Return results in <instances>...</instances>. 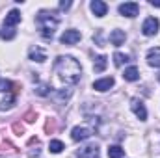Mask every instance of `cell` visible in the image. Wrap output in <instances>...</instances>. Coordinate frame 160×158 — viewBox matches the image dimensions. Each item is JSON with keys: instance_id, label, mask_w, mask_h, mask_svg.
<instances>
[{"instance_id": "cell-1", "label": "cell", "mask_w": 160, "mask_h": 158, "mask_svg": "<svg viewBox=\"0 0 160 158\" xmlns=\"http://www.w3.org/2000/svg\"><path fill=\"white\" fill-rule=\"evenodd\" d=\"M54 75L63 86H75L80 80L82 67L73 56H58L54 60Z\"/></svg>"}, {"instance_id": "cell-2", "label": "cell", "mask_w": 160, "mask_h": 158, "mask_svg": "<svg viewBox=\"0 0 160 158\" xmlns=\"http://www.w3.org/2000/svg\"><path fill=\"white\" fill-rule=\"evenodd\" d=\"M36 24H38V30L43 36V39H52V36H54V32H56V28L60 24V17H58L56 11L43 9L36 17Z\"/></svg>"}, {"instance_id": "cell-3", "label": "cell", "mask_w": 160, "mask_h": 158, "mask_svg": "<svg viewBox=\"0 0 160 158\" xmlns=\"http://www.w3.org/2000/svg\"><path fill=\"white\" fill-rule=\"evenodd\" d=\"M158 28H160V22H158V19H155V17H147V19L143 21V24H142V32H143V36H147V37L157 36V34H158Z\"/></svg>"}, {"instance_id": "cell-4", "label": "cell", "mask_w": 160, "mask_h": 158, "mask_svg": "<svg viewBox=\"0 0 160 158\" xmlns=\"http://www.w3.org/2000/svg\"><path fill=\"white\" fill-rule=\"evenodd\" d=\"M130 108H132V112L136 114V117L140 119V121H145V119H147L145 104H143L140 99H132V101H130Z\"/></svg>"}, {"instance_id": "cell-5", "label": "cell", "mask_w": 160, "mask_h": 158, "mask_svg": "<svg viewBox=\"0 0 160 158\" xmlns=\"http://www.w3.org/2000/svg\"><path fill=\"white\" fill-rule=\"evenodd\" d=\"M82 39V34H80L78 30H65L63 34H62V37L60 41L63 43V45H75V43H78Z\"/></svg>"}, {"instance_id": "cell-6", "label": "cell", "mask_w": 160, "mask_h": 158, "mask_svg": "<svg viewBox=\"0 0 160 158\" xmlns=\"http://www.w3.org/2000/svg\"><path fill=\"white\" fill-rule=\"evenodd\" d=\"M91 136V128H88V126H75L73 130H71V138L75 140V141H84V140H88Z\"/></svg>"}, {"instance_id": "cell-7", "label": "cell", "mask_w": 160, "mask_h": 158, "mask_svg": "<svg viewBox=\"0 0 160 158\" xmlns=\"http://www.w3.org/2000/svg\"><path fill=\"white\" fill-rule=\"evenodd\" d=\"M138 4L136 2H125V4H121L119 6V13L123 17H136L138 15Z\"/></svg>"}, {"instance_id": "cell-8", "label": "cell", "mask_w": 160, "mask_h": 158, "mask_svg": "<svg viewBox=\"0 0 160 158\" xmlns=\"http://www.w3.org/2000/svg\"><path fill=\"white\" fill-rule=\"evenodd\" d=\"M28 56H30V60H32V62H39V63H43V62L47 60V52H45L41 47H38V45L30 47V50H28Z\"/></svg>"}, {"instance_id": "cell-9", "label": "cell", "mask_w": 160, "mask_h": 158, "mask_svg": "<svg viewBox=\"0 0 160 158\" xmlns=\"http://www.w3.org/2000/svg\"><path fill=\"white\" fill-rule=\"evenodd\" d=\"M78 158H99V147L97 145H86V147H80Z\"/></svg>"}, {"instance_id": "cell-10", "label": "cell", "mask_w": 160, "mask_h": 158, "mask_svg": "<svg viewBox=\"0 0 160 158\" xmlns=\"http://www.w3.org/2000/svg\"><path fill=\"white\" fill-rule=\"evenodd\" d=\"M21 22V11L17 9H11L8 15H6V21H4V28H13L15 24Z\"/></svg>"}, {"instance_id": "cell-11", "label": "cell", "mask_w": 160, "mask_h": 158, "mask_svg": "<svg viewBox=\"0 0 160 158\" xmlns=\"http://www.w3.org/2000/svg\"><path fill=\"white\" fill-rule=\"evenodd\" d=\"M147 63L151 67H160V47H153L147 52Z\"/></svg>"}, {"instance_id": "cell-12", "label": "cell", "mask_w": 160, "mask_h": 158, "mask_svg": "<svg viewBox=\"0 0 160 158\" xmlns=\"http://www.w3.org/2000/svg\"><path fill=\"white\" fill-rule=\"evenodd\" d=\"M89 7H91V11L95 13V17H104L106 11H108V6H106L104 2H101V0H93V2L89 4Z\"/></svg>"}, {"instance_id": "cell-13", "label": "cell", "mask_w": 160, "mask_h": 158, "mask_svg": "<svg viewBox=\"0 0 160 158\" xmlns=\"http://www.w3.org/2000/svg\"><path fill=\"white\" fill-rule=\"evenodd\" d=\"M112 86H114V78L112 77H106V78H101V80L93 82V89H97V91H108Z\"/></svg>"}, {"instance_id": "cell-14", "label": "cell", "mask_w": 160, "mask_h": 158, "mask_svg": "<svg viewBox=\"0 0 160 158\" xmlns=\"http://www.w3.org/2000/svg\"><path fill=\"white\" fill-rule=\"evenodd\" d=\"M125 39H127V36H125L123 30H114V32L110 34V43L116 45V47H121V45L125 43Z\"/></svg>"}, {"instance_id": "cell-15", "label": "cell", "mask_w": 160, "mask_h": 158, "mask_svg": "<svg viewBox=\"0 0 160 158\" xmlns=\"http://www.w3.org/2000/svg\"><path fill=\"white\" fill-rule=\"evenodd\" d=\"M123 78L128 80V82H136V80L140 78V71H138L136 67H128V69H125Z\"/></svg>"}, {"instance_id": "cell-16", "label": "cell", "mask_w": 160, "mask_h": 158, "mask_svg": "<svg viewBox=\"0 0 160 158\" xmlns=\"http://www.w3.org/2000/svg\"><path fill=\"white\" fill-rule=\"evenodd\" d=\"M106 60H108L106 56H97V58H95V63H93L95 73H102V71L106 69V63H108Z\"/></svg>"}, {"instance_id": "cell-17", "label": "cell", "mask_w": 160, "mask_h": 158, "mask_svg": "<svg viewBox=\"0 0 160 158\" xmlns=\"http://www.w3.org/2000/svg\"><path fill=\"white\" fill-rule=\"evenodd\" d=\"M63 149H65V147H63V143H62L60 140H50V143H48V151H50V153L60 155Z\"/></svg>"}, {"instance_id": "cell-18", "label": "cell", "mask_w": 160, "mask_h": 158, "mask_svg": "<svg viewBox=\"0 0 160 158\" xmlns=\"http://www.w3.org/2000/svg\"><path fill=\"white\" fill-rule=\"evenodd\" d=\"M125 155V151L121 149L119 145H112V147H108V156L110 158H123Z\"/></svg>"}, {"instance_id": "cell-19", "label": "cell", "mask_w": 160, "mask_h": 158, "mask_svg": "<svg viewBox=\"0 0 160 158\" xmlns=\"http://www.w3.org/2000/svg\"><path fill=\"white\" fill-rule=\"evenodd\" d=\"M128 62V56L127 54H121V52H116L114 54V63H116V67H121L123 63H127Z\"/></svg>"}, {"instance_id": "cell-20", "label": "cell", "mask_w": 160, "mask_h": 158, "mask_svg": "<svg viewBox=\"0 0 160 158\" xmlns=\"http://www.w3.org/2000/svg\"><path fill=\"white\" fill-rule=\"evenodd\" d=\"M50 86L48 84H41V86H38V89H36V93L38 95H41V97H47V95H50Z\"/></svg>"}, {"instance_id": "cell-21", "label": "cell", "mask_w": 160, "mask_h": 158, "mask_svg": "<svg viewBox=\"0 0 160 158\" xmlns=\"http://www.w3.org/2000/svg\"><path fill=\"white\" fill-rule=\"evenodd\" d=\"M0 36H2L4 39H13V37H15V30H13V28H4Z\"/></svg>"}, {"instance_id": "cell-22", "label": "cell", "mask_w": 160, "mask_h": 158, "mask_svg": "<svg viewBox=\"0 0 160 158\" xmlns=\"http://www.w3.org/2000/svg\"><path fill=\"white\" fill-rule=\"evenodd\" d=\"M13 106V97H9V99H4L2 102H0V110H9Z\"/></svg>"}, {"instance_id": "cell-23", "label": "cell", "mask_w": 160, "mask_h": 158, "mask_svg": "<svg viewBox=\"0 0 160 158\" xmlns=\"http://www.w3.org/2000/svg\"><path fill=\"white\" fill-rule=\"evenodd\" d=\"M0 91H11V82L0 80Z\"/></svg>"}, {"instance_id": "cell-24", "label": "cell", "mask_w": 160, "mask_h": 158, "mask_svg": "<svg viewBox=\"0 0 160 158\" xmlns=\"http://www.w3.org/2000/svg\"><path fill=\"white\" fill-rule=\"evenodd\" d=\"M60 7H62V9H67V7H71V2H62Z\"/></svg>"}, {"instance_id": "cell-25", "label": "cell", "mask_w": 160, "mask_h": 158, "mask_svg": "<svg viewBox=\"0 0 160 158\" xmlns=\"http://www.w3.org/2000/svg\"><path fill=\"white\" fill-rule=\"evenodd\" d=\"M151 6H157V7H160V2H155V0H153V2H151Z\"/></svg>"}, {"instance_id": "cell-26", "label": "cell", "mask_w": 160, "mask_h": 158, "mask_svg": "<svg viewBox=\"0 0 160 158\" xmlns=\"http://www.w3.org/2000/svg\"><path fill=\"white\" fill-rule=\"evenodd\" d=\"M158 82H160V73H158Z\"/></svg>"}]
</instances>
